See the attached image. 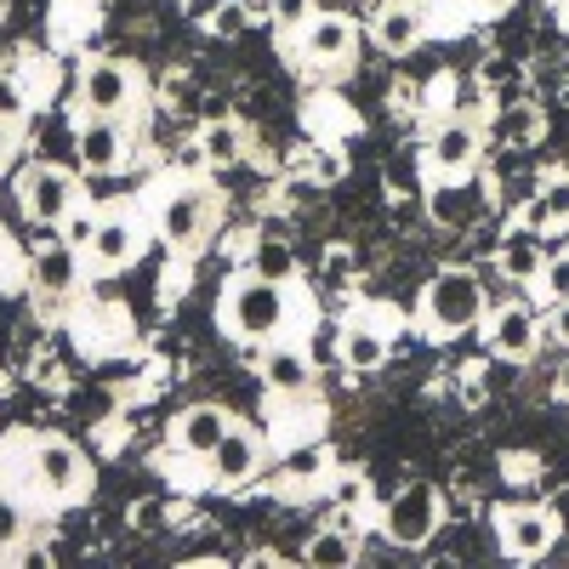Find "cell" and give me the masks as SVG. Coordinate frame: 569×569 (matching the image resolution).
Here are the masks:
<instances>
[{"mask_svg": "<svg viewBox=\"0 0 569 569\" xmlns=\"http://www.w3.org/2000/svg\"><path fill=\"white\" fill-rule=\"evenodd\" d=\"M7 154H12V131L0 126V166H7Z\"/></svg>", "mask_w": 569, "mask_h": 569, "instance_id": "obj_43", "label": "cell"}, {"mask_svg": "<svg viewBox=\"0 0 569 569\" xmlns=\"http://www.w3.org/2000/svg\"><path fill=\"white\" fill-rule=\"evenodd\" d=\"M421 319L439 330V337H456V330H472L485 319V284L472 268H445L427 279L421 291Z\"/></svg>", "mask_w": 569, "mask_h": 569, "instance_id": "obj_2", "label": "cell"}, {"mask_svg": "<svg viewBox=\"0 0 569 569\" xmlns=\"http://www.w3.org/2000/svg\"><path fill=\"white\" fill-rule=\"evenodd\" d=\"M552 541H558V518L547 512V507H518V512H507L501 518V547L512 552V558H547L552 552Z\"/></svg>", "mask_w": 569, "mask_h": 569, "instance_id": "obj_10", "label": "cell"}, {"mask_svg": "<svg viewBox=\"0 0 569 569\" xmlns=\"http://www.w3.org/2000/svg\"><path fill=\"white\" fill-rule=\"evenodd\" d=\"M58 228H63V246L86 257V251H91V233H98V217H91V211H69Z\"/></svg>", "mask_w": 569, "mask_h": 569, "instance_id": "obj_32", "label": "cell"}, {"mask_svg": "<svg viewBox=\"0 0 569 569\" xmlns=\"http://www.w3.org/2000/svg\"><path fill=\"white\" fill-rule=\"evenodd\" d=\"M74 154H80V166H86L91 177L114 171V166L126 160V131H120V120H114V114H86V120L74 126Z\"/></svg>", "mask_w": 569, "mask_h": 569, "instance_id": "obj_8", "label": "cell"}, {"mask_svg": "<svg viewBox=\"0 0 569 569\" xmlns=\"http://www.w3.org/2000/svg\"><path fill=\"white\" fill-rule=\"evenodd\" d=\"M206 461H211V479L233 490V485H251V479H257V467H262V445H257L251 427L233 421L228 433L217 439V450H211Z\"/></svg>", "mask_w": 569, "mask_h": 569, "instance_id": "obj_9", "label": "cell"}, {"mask_svg": "<svg viewBox=\"0 0 569 569\" xmlns=\"http://www.w3.org/2000/svg\"><path fill=\"white\" fill-rule=\"evenodd\" d=\"M518 80H525V69H518L512 58H485L479 63V91H490V98H501V91L518 86Z\"/></svg>", "mask_w": 569, "mask_h": 569, "instance_id": "obj_28", "label": "cell"}, {"mask_svg": "<svg viewBox=\"0 0 569 569\" xmlns=\"http://www.w3.org/2000/svg\"><path fill=\"white\" fill-rule=\"evenodd\" d=\"M98 268H126L137 257V228L126 217H98V233H91V251H86Z\"/></svg>", "mask_w": 569, "mask_h": 569, "instance_id": "obj_18", "label": "cell"}, {"mask_svg": "<svg viewBox=\"0 0 569 569\" xmlns=\"http://www.w3.org/2000/svg\"><path fill=\"white\" fill-rule=\"evenodd\" d=\"M34 479H40V490L69 496L80 485V450L69 439H40L34 445Z\"/></svg>", "mask_w": 569, "mask_h": 569, "instance_id": "obj_15", "label": "cell"}, {"mask_svg": "<svg viewBox=\"0 0 569 569\" xmlns=\"http://www.w3.org/2000/svg\"><path fill=\"white\" fill-rule=\"evenodd\" d=\"M388 194H416V182H421V171H416V160H388Z\"/></svg>", "mask_w": 569, "mask_h": 569, "instance_id": "obj_35", "label": "cell"}, {"mask_svg": "<svg viewBox=\"0 0 569 569\" xmlns=\"http://www.w3.org/2000/svg\"><path fill=\"white\" fill-rule=\"evenodd\" d=\"M74 257H80V251H69V246L40 251V257H34V291H40V297L74 291V279H80V262H74Z\"/></svg>", "mask_w": 569, "mask_h": 569, "instance_id": "obj_22", "label": "cell"}, {"mask_svg": "<svg viewBox=\"0 0 569 569\" xmlns=\"http://www.w3.org/2000/svg\"><path fill=\"white\" fill-rule=\"evenodd\" d=\"M194 154L206 166H233L246 154V126H233V120H206L200 126V142H194Z\"/></svg>", "mask_w": 569, "mask_h": 569, "instance_id": "obj_21", "label": "cell"}, {"mask_svg": "<svg viewBox=\"0 0 569 569\" xmlns=\"http://www.w3.org/2000/svg\"><path fill=\"white\" fill-rule=\"evenodd\" d=\"M240 7H246L251 18H262V12H273V0H240Z\"/></svg>", "mask_w": 569, "mask_h": 569, "instance_id": "obj_42", "label": "cell"}, {"mask_svg": "<svg viewBox=\"0 0 569 569\" xmlns=\"http://www.w3.org/2000/svg\"><path fill=\"white\" fill-rule=\"evenodd\" d=\"M12 558H18V563H52V547H23V541H18Z\"/></svg>", "mask_w": 569, "mask_h": 569, "instance_id": "obj_38", "label": "cell"}, {"mask_svg": "<svg viewBox=\"0 0 569 569\" xmlns=\"http://www.w3.org/2000/svg\"><path fill=\"white\" fill-rule=\"evenodd\" d=\"M228 427H233V421H228L222 405H194V410H182V416L171 421V445H177L182 456H211Z\"/></svg>", "mask_w": 569, "mask_h": 569, "instance_id": "obj_13", "label": "cell"}, {"mask_svg": "<svg viewBox=\"0 0 569 569\" xmlns=\"http://www.w3.org/2000/svg\"><path fill=\"white\" fill-rule=\"evenodd\" d=\"M137 91V74L120 58H98L80 74V114H120Z\"/></svg>", "mask_w": 569, "mask_h": 569, "instance_id": "obj_6", "label": "cell"}, {"mask_svg": "<svg viewBox=\"0 0 569 569\" xmlns=\"http://www.w3.org/2000/svg\"><path fill=\"white\" fill-rule=\"evenodd\" d=\"M18 541H23V507H18L7 490H0V558H7Z\"/></svg>", "mask_w": 569, "mask_h": 569, "instance_id": "obj_33", "label": "cell"}, {"mask_svg": "<svg viewBox=\"0 0 569 569\" xmlns=\"http://www.w3.org/2000/svg\"><path fill=\"white\" fill-rule=\"evenodd\" d=\"M251 273H257V279H273V284H291V279H297V251L284 246V240H262Z\"/></svg>", "mask_w": 569, "mask_h": 569, "instance_id": "obj_26", "label": "cell"}, {"mask_svg": "<svg viewBox=\"0 0 569 569\" xmlns=\"http://www.w3.org/2000/svg\"><path fill=\"white\" fill-rule=\"evenodd\" d=\"M279 472H284V485H319L325 472H330V450H325L319 439H302V445L284 450Z\"/></svg>", "mask_w": 569, "mask_h": 569, "instance_id": "obj_24", "label": "cell"}, {"mask_svg": "<svg viewBox=\"0 0 569 569\" xmlns=\"http://www.w3.org/2000/svg\"><path fill=\"white\" fill-rule=\"evenodd\" d=\"M23 211L34 217V222H63L69 211H74V177L63 171V166H34V171H23Z\"/></svg>", "mask_w": 569, "mask_h": 569, "instance_id": "obj_7", "label": "cell"}, {"mask_svg": "<svg viewBox=\"0 0 569 569\" xmlns=\"http://www.w3.org/2000/svg\"><path fill=\"white\" fill-rule=\"evenodd\" d=\"M23 114H29V91H23V80L0 69V126H18Z\"/></svg>", "mask_w": 569, "mask_h": 569, "instance_id": "obj_29", "label": "cell"}, {"mask_svg": "<svg viewBox=\"0 0 569 569\" xmlns=\"http://www.w3.org/2000/svg\"><path fill=\"white\" fill-rule=\"evenodd\" d=\"M308 18H313V0H273V23H279V29L297 34Z\"/></svg>", "mask_w": 569, "mask_h": 569, "instance_id": "obj_34", "label": "cell"}, {"mask_svg": "<svg viewBox=\"0 0 569 569\" xmlns=\"http://www.w3.org/2000/svg\"><path fill=\"white\" fill-rule=\"evenodd\" d=\"M63 7H86V0H63Z\"/></svg>", "mask_w": 569, "mask_h": 569, "instance_id": "obj_45", "label": "cell"}, {"mask_svg": "<svg viewBox=\"0 0 569 569\" xmlns=\"http://www.w3.org/2000/svg\"><path fill=\"white\" fill-rule=\"evenodd\" d=\"M211 34H222V40H233V34H246V23H251V12L240 7V0H217L211 7Z\"/></svg>", "mask_w": 569, "mask_h": 569, "instance_id": "obj_30", "label": "cell"}, {"mask_svg": "<svg viewBox=\"0 0 569 569\" xmlns=\"http://www.w3.org/2000/svg\"><path fill=\"white\" fill-rule=\"evenodd\" d=\"M211 217H217V200H211V188H177V194L160 200V240L171 251H194L206 233H211Z\"/></svg>", "mask_w": 569, "mask_h": 569, "instance_id": "obj_4", "label": "cell"}, {"mask_svg": "<svg viewBox=\"0 0 569 569\" xmlns=\"http://www.w3.org/2000/svg\"><path fill=\"white\" fill-rule=\"evenodd\" d=\"M302 558L313 563V569H348L353 558H359V547H353V536L348 530H319V536H308V547H302Z\"/></svg>", "mask_w": 569, "mask_h": 569, "instance_id": "obj_25", "label": "cell"}, {"mask_svg": "<svg viewBox=\"0 0 569 569\" xmlns=\"http://www.w3.org/2000/svg\"><path fill=\"white\" fill-rule=\"evenodd\" d=\"M461 7H472V12H501L507 0H461Z\"/></svg>", "mask_w": 569, "mask_h": 569, "instance_id": "obj_41", "label": "cell"}, {"mask_svg": "<svg viewBox=\"0 0 569 569\" xmlns=\"http://www.w3.org/2000/svg\"><path fill=\"white\" fill-rule=\"evenodd\" d=\"M222 325L233 330V337H246V342H273L279 330L291 325V291L251 273V279H240L222 297Z\"/></svg>", "mask_w": 569, "mask_h": 569, "instance_id": "obj_1", "label": "cell"}, {"mask_svg": "<svg viewBox=\"0 0 569 569\" xmlns=\"http://www.w3.org/2000/svg\"><path fill=\"white\" fill-rule=\"evenodd\" d=\"M541 262H547V257L536 251L530 233H518V240H507V246H501V273H507V279H518V284H530V279L541 273Z\"/></svg>", "mask_w": 569, "mask_h": 569, "instance_id": "obj_27", "label": "cell"}, {"mask_svg": "<svg viewBox=\"0 0 569 569\" xmlns=\"http://www.w3.org/2000/svg\"><path fill=\"white\" fill-rule=\"evenodd\" d=\"M558 399H569V365L558 370Z\"/></svg>", "mask_w": 569, "mask_h": 569, "instance_id": "obj_44", "label": "cell"}, {"mask_svg": "<svg viewBox=\"0 0 569 569\" xmlns=\"http://www.w3.org/2000/svg\"><path fill=\"white\" fill-rule=\"evenodd\" d=\"M297 34H302V58L308 63H342L353 52V23L342 12H313Z\"/></svg>", "mask_w": 569, "mask_h": 569, "instance_id": "obj_12", "label": "cell"}, {"mask_svg": "<svg viewBox=\"0 0 569 569\" xmlns=\"http://www.w3.org/2000/svg\"><path fill=\"white\" fill-rule=\"evenodd\" d=\"M330 501H337L342 512H359V507H365V485L353 479V472H342V479L330 485Z\"/></svg>", "mask_w": 569, "mask_h": 569, "instance_id": "obj_36", "label": "cell"}, {"mask_svg": "<svg viewBox=\"0 0 569 569\" xmlns=\"http://www.w3.org/2000/svg\"><path fill=\"white\" fill-rule=\"evenodd\" d=\"M439 518H445V501L433 485H405L388 507H382V536L393 547H427L439 536Z\"/></svg>", "mask_w": 569, "mask_h": 569, "instance_id": "obj_3", "label": "cell"}, {"mask_svg": "<svg viewBox=\"0 0 569 569\" xmlns=\"http://www.w3.org/2000/svg\"><path fill=\"white\" fill-rule=\"evenodd\" d=\"M370 34H376V46H382L388 58H405V52H416V40H421V12L416 7H382L376 12V23H370Z\"/></svg>", "mask_w": 569, "mask_h": 569, "instance_id": "obj_16", "label": "cell"}, {"mask_svg": "<svg viewBox=\"0 0 569 569\" xmlns=\"http://www.w3.org/2000/svg\"><path fill=\"white\" fill-rule=\"evenodd\" d=\"M262 382H268L273 393H302V388H308V353L273 342V353L262 359Z\"/></svg>", "mask_w": 569, "mask_h": 569, "instance_id": "obj_23", "label": "cell"}, {"mask_svg": "<svg viewBox=\"0 0 569 569\" xmlns=\"http://www.w3.org/2000/svg\"><path fill=\"white\" fill-rule=\"evenodd\" d=\"M547 330H552V342H563V348H569V297L547 308Z\"/></svg>", "mask_w": 569, "mask_h": 569, "instance_id": "obj_37", "label": "cell"}, {"mask_svg": "<svg viewBox=\"0 0 569 569\" xmlns=\"http://www.w3.org/2000/svg\"><path fill=\"white\" fill-rule=\"evenodd\" d=\"M479 154H485V131L472 126V120H445V126H433V137H427V166H433L439 177H467L472 166H479Z\"/></svg>", "mask_w": 569, "mask_h": 569, "instance_id": "obj_5", "label": "cell"}, {"mask_svg": "<svg viewBox=\"0 0 569 569\" xmlns=\"http://www.w3.org/2000/svg\"><path fill=\"white\" fill-rule=\"evenodd\" d=\"M536 284L547 291V302H563V297H569V251L547 257V262H541V273H536Z\"/></svg>", "mask_w": 569, "mask_h": 569, "instance_id": "obj_31", "label": "cell"}, {"mask_svg": "<svg viewBox=\"0 0 569 569\" xmlns=\"http://www.w3.org/2000/svg\"><path fill=\"white\" fill-rule=\"evenodd\" d=\"M490 137L501 142V149H536V142L547 137V114H541V103H496V114H490Z\"/></svg>", "mask_w": 569, "mask_h": 569, "instance_id": "obj_14", "label": "cell"}, {"mask_svg": "<svg viewBox=\"0 0 569 569\" xmlns=\"http://www.w3.org/2000/svg\"><path fill=\"white\" fill-rule=\"evenodd\" d=\"M348 268H353V257H348V251H330V279H342Z\"/></svg>", "mask_w": 569, "mask_h": 569, "instance_id": "obj_40", "label": "cell"}, {"mask_svg": "<svg viewBox=\"0 0 569 569\" xmlns=\"http://www.w3.org/2000/svg\"><path fill=\"white\" fill-rule=\"evenodd\" d=\"M319 177L337 182V177H342V160H337V154H319Z\"/></svg>", "mask_w": 569, "mask_h": 569, "instance_id": "obj_39", "label": "cell"}, {"mask_svg": "<svg viewBox=\"0 0 569 569\" xmlns=\"http://www.w3.org/2000/svg\"><path fill=\"white\" fill-rule=\"evenodd\" d=\"M525 222H530V233H541V228H569V171H563V177H547L536 194L525 200Z\"/></svg>", "mask_w": 569, "mask_h": 569, "instance_id": "obj_19", "label": "cell"}, {"mask_svg": "<svg viewBox=\"0 0 569 569\" xmlns=\"http://www.w3.org/2000/svg\"><path fill=\"white\" fill-rule=\"evenodd\" d=\"M427 217H433L439 228H467L472 217H479V200H472V188L461 177H445L427 188Z\"/></svg>", "mask_w": 569, "mask_h": 569, "instance_id": "obj_17", "label": "cell"}, {"mask_svg": "<svg viewBox=\"0 0 569 569\" xmlns=\"http://www.w3.org/2000/svg\"><path fill=\"white\" fill-rule=\"evenodd\" d=\"M337 353H342V365L359 370V376H365V370H382V365H388V337H382L376 325H348Z\"/></svg>", "mask_w": 569, "mask_h": 569, "instance_id": "obj_20", "label": "cell"}, {"mask_svg": "<svg viewBox=\"0 0 569 569\" xmlns=\"http://www.w3.org/2000/svg\"><path fill=\"white\" fill-rule=\"evenodd\" d=\"M536 348H541V325H536L530 308H501L490 319V353L525 365V359H536Z\"/></svg>", "mask_w": 569, "mask_h": 569, "instance_id": "obj_11", "label": "cell"}]
</instances>
